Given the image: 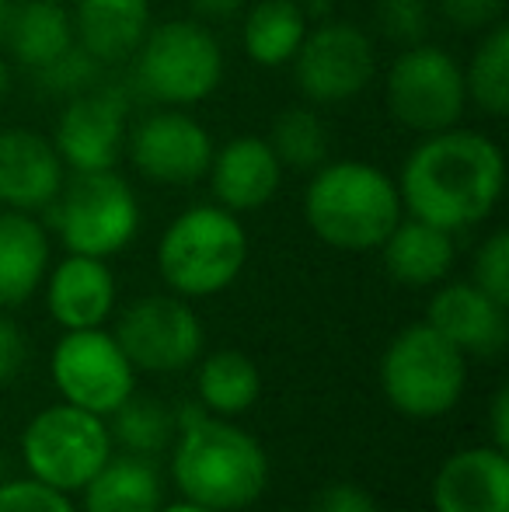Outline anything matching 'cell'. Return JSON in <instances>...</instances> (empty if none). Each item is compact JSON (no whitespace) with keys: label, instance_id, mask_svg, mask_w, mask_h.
<instances>
[{"label":"cell","instance_id":"cell-1","mask_svg":"<svg viewBox=\"0 0 509 512\" xmlns=\"http://www.w3.org/2000/svg\"><path fill=\"white\" fill-rule=\"evenodd\" d=\"M401 206L450 234L489 220L503 199L506 157L492 136L450 126L422 136L398 171Z\"/></svg>","mask_w":509,"mask_h":512},{"label":"cell","instance_id":"cell-2","mask_svg":"<svg viewBox=\"0 0 509 512\" xmlns=\"http://www.w3.org/2000/svg\"><path fill=\"white\" fill-rule=\"evenodd\" d=\"M171 481L196 506L241 512L269 488V453L234 418L203 415L171 443Z\"/></svg>","mask_w":509,"mask_h":512},{"label":"cell","instance_id":"cell-3","mask_svg":"<svg viewBox=\"0 0 509 512\" xmlns=\"http://www.w3.org/2000/svg\"><path fill=\"white\" fill-rule=\"evenodd\" d=\"M304 223L321 244L349 255L377 251L405 216L398 182L370 161H325L304 189Z\"/></svg>","mask_w":509,"mask_h":512},{"label":"cell","instance_id":"cell-4","mask_svg":"<svg viewBox=\"0 0 509 512\" xmlns=\"http://www.w3.org/2000/svg\"><path fill=\"white\" fill-rule=\"evenodd\" d=\"M248 262V230L238 213L203 203L189 206L157 241V272L185 300H206L231 290Z\"/></svg>","mask_w":509,"mask_h":512},{"label":"cell","instance_id":"cell-5","mask_svg":"<svg viewBox=\"0 0 509 512\" xmlns=\"http://www.w3.org/2000/svg\"><path fill=\"white\" fill-rule=\"evenodd\" d=\"M133 63V84L143 98L168 108H192L217 95L224 81V46L196 18L150 25Z\"/></svg>","mask_w":509,"mask_h":512},{"label":"cell","instance_id":"cell-6","mask_svg":"<svg viewBox=\"0 0 509 512\" xmlns=\"http://www.w3.org/2000/svg\"><path fill=\"white\" fill-rule=\"evenodd\" d=\"M468 387V356L426 321L408 324L381 356V391L398 415L433 422L450 415Z\"/></svg>","mask_w":509,"mask_h":512},{"label":"cell","instance_id":"cell-7","mask_svg":"<svg viewBox=\"0 0 509 512\" xmlns=\"http://www.w3.org/2000/svg\"><path fill=\"white\" fill-rule=\"evenodd\" d=\"M53 227L70 255L112 258L140 234V199L133 185L112 171H74L49 206Z\"/></svg>","mask_w":509,"mask_h":512},{"label":"cell","instance_id":"cell-8","mask_svg":"<svg viewBox=\"0 0 509 512\" xmlns=\"http://www.w3.org/2000/svg\"><path fill=\"white\" fill-rule=\"evenodd\" d=\"M112 453L116 443L109 436V422L67 401L42 408L21 432V464L28 478L67 495L81 492Z\"/></svg>","mask_w":509,"mask_h":512},{"label":"cell","instance_id":"cell-9","mask_svg":"<svg viewBox=\"0 0 509 512\" xmlns=\"http://www.w3.org/2000/svg\"><path fill=\"white\" fill-rule=\"evenodd\" d=\"M387 115L408 133H440L461 126L468 112L464 67L436 42L405 46L384 74Z\"/></svg>","mask_w":509,"mask_h":512},{"label":"cell","instance_id":"cell-10","mask_svg":"<svg viewBox=\"0 0 509 512\" xmlns=\"http://www.w3.org/2000/svg\"><path fill=\"white\" fill-rule=\"evenodd\" d=\"M290 67L307 105H346L377 77V46L356 21H321L307 28Z\"/></svg>","mask_w":509,"mask_h":512},{"label":"cell","instance_id":"cell-11","mask_svg":"<svg viewBox=\"0 0 509 512\" xmlns=\"http://www.w3.org/2000/svg\"><path fill=\"white\" fill-rule=\"evenodd\" d=\"M49 377L67 405L109 418L136 391V366L105 328L63 331L49 356Z\"/></svg>","mask_w":509,"mask_h":512},{"label":"cell","instance_id":"cell-12","mask_svg":"<svg viewBox=\"0 0 509 512\" xmlns=\"http://www.w3.org/2000/svg\"><path fill=\"white\" fill-rule=\"evenodd\" d=\"M116 342L136 373H178L203 356L206 331L192 304L178 293H150L133 300L116 324Z\"/></svg>","mask_w":509,"mask_h":512},{"label":"cell","instance_id":"cell-13","mask_svg":"<svg viewBox=\"0 0 509 512\" xmlns=\"http://www.w3.org/2000/svg\"><path fill=\"white\" fill-rule=\"evenodd\" d=\"M213 147V133L189 108L157 105L129 126L123 157L147 182L182 189L206 178Z\"/></svg>","mask_w":509,"mask_h":512},{"label":"cell","instance_id":"cell-14","mask_svg":"<svg viewBox=\"0 0 509 512\" xmlns=\"http://www.w3.org/2000/svg\"><path fill=\"white\" fill-rule=\"evenodd\" d=\"M129 95L119 84L102 81L98 88L70 98L60 108L53 147L70 171H112L126 154Z\"/></svg>","mask_w":509,"mask_h":512},{"label":"cell","instance_id":"cell-15","mask_svg":"<svg viewBox=\"0 0 509 512\" xmlns=\"http://www.w3.org/2000/svg\"><path fill=\"white\" fill-rule=\"evenodd\" d=\"M67 164L56 154L53 140L39 129H0V209L42 213L56 203Z\"/></svg>","mask_w":509,"mask_h":512},{"label":"cell","instance_id":"cell-16","mask_svg":"<svg viewBox=\"0 0 509 512\" xmlns=\"http://www.w3.org/2000/svg\"><path fill=\"white\" fill-rule=\"evenodd\" d=\"M286 168L279 164L276 150L258 133L231 136L227 143L213 147L206 182H210L213 203L231 213H255L279 196Z\"/></svg>","mask_w":509,"mask_h":512},{"label":"cell","instance_id":"cell-17","mask_svg":"<svg viewBox=\"0 0 509 512\" xmlns=\"http://www.w3.org/2000/svg\"><path fill=\"white\" fill-rule=\"evenodd\" d=\"M426 324L436 328L454 349L475 359H492L509 342V307L478 290L471 279L447 283L433 293L426 310Z\"/></svg>","mask_w":509,"mask_h":512},{"label":"cell","instance_id":"cell-18","mask_svg":"<svg viewBox=\"0 0 509 512\" xmlns=\"http://www.w3.org/2000/svg\"><path fill=\"white\" fill-rule=\"evenodd\" d=\"M46 310L63 331L102 328L119 304L116 272L109 258L67 255L63 262L49 265L46 279Z\"/></svg>","mask_w":509,"mask_h":512},{"label":"cell","instance_id":"cell-19","mask_svg":"<svg viewBox=\"0 0 509 512\" xmlns=\"http://www.w3.org/2000/svg\"><path fill=\"white\" fill-rule=\"evenodd\" d=\"M436 512H509V453L492 443L450 453L433 478Z\"/></svg>","mask_w":509,"mask_h":512},{"label":"cell","instance_id":"cell-20","mask_svg":"<svg viewBox=\"0 0 509 512\" xmlns=\"http://www.w3.org/2000/svg\"><path fill=\"white\" fill-rule=\"evenodd\" d=\"M74 46L70 11L60 0H7L0 7V49L25 70H42Z\"/></svg>","mask_w":509,"mask_h":512},{"label":"cell","instance_id":"cell-21","mask_svg":"<svg viewBox=\"0 0 509 512\" xmlns=\"http://www.w3.org/2000/svg\"><path fill=\"white\" fill-rule=\"evenodd\" d=\"M70 25L84 53L95 56L102 67H119L129 63L154 18L150 0H74Z\"/></svg>","mask_w":509,"mask_h":512},{"label":"cell","instance_id":"cell-22","mask_svg":"<svg viewBox=\"0 0 509 512\" xmlns=\"http://www.w3.org/2000/svg\"><path fill=\"white\" fill-rule=\"evenodd\" d=\"M377 251H381L387 276L408 290L440 286L457 262L454 234L426 220H415V216H401L398 227L384 237Z\"/></svg>","mask_w":509,"mask_h":512},{"label":"cell","instance_id":"cell-23","mask_svg":"<svg viewBox=\"0 0 509 512\" xmlns=\"http://www.w3.org/2000/svg\"><path fill=\"white\" fill-rule=\"evenodd\" d=\"M49 255V234L35 213L0 209V310L28 304L39 293Z\"/></svg>","mask_w":509,"mask_h":512},{"label":"cell","instance_id":"cell-24","mask_svg":"<svg viewBox=\"0 0 509 512\" xmlns=\"http://www.w3.org/2000/svg\"><path fill=\"white\" fill-rule=\"evenodd\" d=\"M164 506V481L150 457L112 453L102 471L81 488L84 512H157Z\"/></svg>","mask_w":509,"mask_h":512},{"label":"cell","instance_id":"cell-25","mask_svg":"<svg viewBox=\"0 0 509 512\" xmlns=\"http://www.w3.org/2000/svg\"><path fill=\"white\" fill-rule=\"evenodd\" d=\"M307 14L300 0H255L241 21V49L262 70L290 67L307 35Z\"/></svg>","mask_w":509,"mask_h":512},{"label":"cell","instance_id":"cell-26","mask_svg":"<svg viewBox=\"0 0 509 512\" xmlns=\"http://www.w3.org/2000/svg\"><path fill=\"white\" fill-rule=\"evenodd\" d=\"M196 363V401L210 415L241 418L255 408L262 394V370L248 352L217 349L210 356H199Z\"/></svg>","mask_w":509,"mask_h":512},{"label":"cell","instance_id":"cell-27","mask_svg":"<svg viewBox=\"0 0 509 512\" xmlns=\"http://www.w3.org/2000/svg\"><path fill=\"white\" fill-rule=\"evenodd\" d=\"M109 436L123 453H136V457H161L178 436L175 408L168 401L154 398V394H129V398L112 411L109 418Z\"/></svg>","mask_w":509,"mask_h":512},{"label":"cell","instance_id":"cell-28","mask_svg":"<svg viewBox=\"0 0 509 512\" xmlns=\"http://www.w3.org/2000/svg\"><path fill=\"white\" fill-rule=\"evenodd\" d=\"M464 91L468 105H475L489 119H506L509 115V25L485 28L482 42L471 53L464 67Z\"/></svg>","mask_w":509,"mask_h":512},{"label":"cell","instance_id":"cell-29","mask_svg":"<svg viewBox=\"0 0 509 512\" xmlns=\"http://www.w3.org/2000/svg\"><path fill=\"white\" fill-rule=\"evenodd\" d=\"M269 147L276 150L279 164L290 171H314L328 161V136L325 119L318 115V105H290L272 119Z\"/></svg>","mask_w":509,"mask_h":512},{"label":"cell","instance_id":"cell-30","mask_svg":"<svg viewBox=\"0 0 509 512\" xmlns=\"http://www.w3.org/2000/svg\"><path fill=\"white\" fill-rule=\"evenodd\" d=\"M105 70H109V67H102L95 56H88L74 42V46H70L63 56H56V60L46 63L42 70H35V84H39L46 98L70 102V98L98 88V84L105 81Z\"/></svg>","mask_w":509,"mask_h":512},{"label":"cell","instance_id":"cell-31","mask_svg":"<svg viewBox=\"0 0 509 512\" xmlns=\"http://www.w3.org/2000/svg\"><path fill=\"white\" fill-rule=\"evenodd\" d=\"M377 32L394 46H415L426 42L433 25V0H377L374 7Z\"/></svg>","mask_w":509,"mask_h":512},{"label":"cell","instance_id":"cell-32","mask_svg":"<svg viewBox=\"0 0 509 512\" xmlns=\"http://www.w3.org/2000/svg\"><path fill=\"white\" fill-rule=\"evenodd\" d=\"M471 283L509 307V234L492 230L471 258Z\"/></svg>","mask_w":509,"mask_h":512},{"label":"cell","instance_id":"cell-33","mask_svg":"<svg viewBox=\"0 0 509 512\" xmlns=\"http://www.w3.org/2000/svg\"><path fill=\"white\" fill-rule=\"evenodd\" d=\"M0 512H77V506L67 492L25 474L0 485Z\"/></svg>","mask_w":509,"mask_h":512},{"label":"cell","instance_id":"cell-34","mask_svg":"<svg viewBox=\"0 0 509 512\" xmlns=\"http://www.w3.org/2000/svg\"><path fill=\"white\" fill-rule=\"evenodd\" d=\"M433 7L461 32H485L503 21L506 0H433Z\"/></svg>","mask_w":509,"mask_h":512},{"label":"cell","instance_id":"cell-35","mask_svg":"<svg viewBox=\"0 0 509 512\" xmlns=\"http://www.w3.org/2000/svg\"><path fill=\"white\" fill-rule=\"evenodd\" d=\"M28 366V338L7 310H0V387H11Z\"/></svg>","mask_w":509,"mask_h":512},{"label":"cell","instance_id":"cell-36","mask_svg":"<svg viewBox=\"0 0 509 512\" xmlns=\"http://www.w3.org/2000/svg\"><path fill=\"white\" fill-rule=\"evenodd\" d=\"M307 512H381L377 499L356 481H332L314 495Z\"/></svg>","mask_w":509,"mask_h":512},{"label":"cell","instance_id":"cell-37","mask_svg":"<svg viewBox=\"0 0 509 512\" xmlns=\"http://www.w3.org/2000/svg\"><path fill=\"white\" fill-rule=\"evenodd\" d=\"M489 443L509 450V391L499 387L489 401Z\"/></svg>","mask_w":509,"mask_h":512},{"label":"cell","instance_id":"cell-38","mask_svg":"<svg viewBox=\"0 0 509 512\" xmlns=\"http://www.w3.org/2000/svg\"><path fill=\"white\" fill-rule=\"evenodd\" d=\"M252 0H189L192 14L196 18H206V21H227L234 14H241Z\"/></svg>","mask_w":509,"mask_h":512},{"label":"cell","instance_id":"cell-39","mask_svg":"<svg viewBox=\"0 0 509 512\" xmlns=\"http://www.w3.org/2000/svg\"><path fill=\"white\" fill-rule=\"evenodd\" d=\"M11 88H14V74H11V63H7V56L0 53V105L11 98Z\"/></svg>","mask_w":509,"mask_h":512},{"label":"cell","instance_id":"cell-40","mask_svg":"<svg viewBox=\"0 0 509 512\" xmlns=\"http://www.w3.org/2000/svg\"><path fill=\"white\" fill-rule=\"evenodd\" d=\"M157 512H213V509L196 506V502H189V499H178V502H171V506H161Z\"/></svg>","mask_w":509,"mask_h":512},{"label":"cell","instance_id":"cell-41","mask_svg":"<svg viewBox=\"0 0 509 512\" xmlns=\"http://www.w3.org/2000/svg\"><path fill=\"white\" fill-rule=\"evenodd\" d=\"M4 4H7V0H0V7H4Z\"/></svg>","mask_w":509,"mask_h":512}]
</instances>
